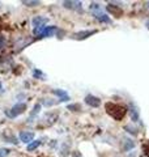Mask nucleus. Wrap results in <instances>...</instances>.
<instances>
[{
    "instance_id": "13",
    "label": "nucleus",
    "mask_w": 149,
    "mask_h": 157,
    "mask_svg": "<svg viewBox=\"0 0 149 157\" xmlns=\"http://www.w3.org/2000/svg\"><path fill=\"white\" fill-rule=\"evenodd\" d=\"M130 111H131V119L133 122H139V111L133 103H130Z\"/></svg>"
},
{
    "instance_id": "4",
    "label": "nucleus",
    "mask_w": 149,
    "mask_h": 157,
    "mask_svg": "<svg viewBox=\"0 0 149 157\" xmlns=\"http://www.w3.org/2000/svg\"><path fill=\"white\" fill-rule=\"evenodd\" d=\"M56 119H58V113H49L42 118V123H43L46 127H49V126L54 124L56 122Z\"/></svg>"
},
{
    "instance_id": "6",
    "label": "nucleus",
    "mask_w": 149,
    "mask_h": 157,
    "mask_svg": "<svg viewBox=\"0 0 149 157\" xmlns=\"http://www.w3.org/2000/svg\"><path fill=\"white\" fill-rule=\"evenodd\" d=\"M97 33V30H83V32H78V33H75L73 34V38L75 39H86L88 37H90V35H93Z\"/></svg>"
},
{
    "instance_id": "18",
    "label": "nucleus",
    "mask_w": 149,
    "mask_h": 157,
    "mask_svg": "<svg viewBox=\"0 0 149 157\" xmlns=\"http://www.w3.org/2000/svg\"><path fill=\"white\" fill-rule=\"evenodd\" d=\"M4 139H7L9 143H15V144H16V143H18V141H17V139H16V136L9 135V134H7V132L4 134Z\"/></svg>"
},
{
    "instance_id": "1",
    "label": "nucleus",
    "mask_w": 149,
    "mask_h": 157,
    "mask_svg": "<svg viewBox=\"0 0 149 157\" xmlns=\"http://www.w3.org/2000/svg\"><path fill=\"white\" fill-rule=\"evenodd\" d=\"M106 113L110 115L112 119L115 120H122L123 118L126 117L128 109L123 105H119V103H112V102H107L105 105Z\"/></svg>"
},
{
    "instance_id": "24",
    "label": "nucleus",
    "mask_w": 149,
    "mask_h": 157,
    "mask_svg": "<svg viewBox=\"0 0 149 157\" xmlns=\"http://www.w3.org/2000/svg\"><path fill=\"white\" fill-rule=\"evenodd\" d=\"M3 46H4V37H1V35H0V49H1Z\"/></svg>"
},
{
    "instance_id": "7",
    "label": "nucleus",
    "mask_w": 149,
    "mask_h": 157,
    "mask_svg": "<svg viewBox=\"0 0 149 157\" xmlns=\"http://www.w3.org/2000/svg\"><path fill=\"white\" fill-rule=\"evenodd\" d=\"M63 5L68 9H76V11H81L83 9V3L81 1H72V0H68V1H63Z\"/></svg>"
},
{
    "instance_id": "16",
    "label": "nucleus",
    "mask_w": 149,
    "mask_h": 157,
    "mask_svg": "<svg viewBox=\"0 0 149 157\" xmlns=\"http://www.w3.org/2000/svg\"><path fill=\"white\" fill-rule=\"evenodd\" d=\"M39 3L41 1H38V0H24V1H22V4L24 5H28V7H35V5H38Z\"/></svg>"
},
{
    "instance_id": "5",
    "label": "nucleus",
    "mask_w": 149,
    "mask_h": 157,
    "mask_svg": "<svg viewBox=\"0 0 149 157\" xmlns=\"http://www.w3.org/2000/svg\"><path fill=\"white\" fill-rule=\"evenodd\" d=\"M56 32H58V28L56 26H46L43 29V32L38 35V38L41 39V38H46V37H52Z\"/></svg>"
},
{
    "instance_id": "11",
    "label": "nucleus",
    "mask_w": 149,
    "mask_h": 157,
    "mask_svg": "<svg viewBox=\"0 0 149 157\" xmlns=\"http://www.w3.org/2000/svg\"><path fill=\"white\" fill-rule=\"evenodd\" d=\"M94 18L98 20L100 22H103V24H111V18L109 17L106 13H102V12H95L94 13Z\"/></svg>"
},
{
    "instance_id": "22",
    "label": "nucleus",
    "mask_w": 149,
    "mask_h": 157,
    "mask_svg": "<svg viewBox=\"0 0 149 157\" xmlns=\"http://www.w3.org/2000/svg\"><path fill=\"white\" fill-rule=\"evenodd\" d=\"M124 130H127L130 134H132V135H137V130H136V128H132L131 126H126Z\"/></svg>"
},
{
    "instance_id": "12",
    "label": "nucleus",
    "mask_w": 149,
    "mask_h": 157,
    "mask_svg": "<svg viewBox=\"0 0 149 157\" xmlns=\"http://www.w3.org/2000/svg\"><path fill=\"white\" fill-rule=\"evenodd\" d=\"M52 93L60 98V101H68L69 100V96L67 94L66 91H63V89H54V91H52Z\"/></svg>"
},
{
    "instance_id": "26",
    "label": "nucleus",
    "mask_w": 149,
    "mask_h": 157,
    "mask_svg": "<svg viewBox=\"0 0 149 157\" xmlns=\"http://www.w3.org/2000/svg\"><path fill=\"white\" fill-rule=\"evenodd\" d=\"M147 4H148V7H149V1H148V3H147Z\"/></svg>"
},
{
    "instance_id": "14",
    "label": "nucleus",
    "mask_w": 149,
    "mask_h": 157,
    "mask_svg": "<svg viewBox=\"0 0 149 157\" xmlns=\"http://www.w3.org/2000/svg\"><path fill=\"white\" fill-rule=\"evenodd\" d=\"M135 147V143H133V140H131V139H124L123 140V151H131L132 148Z\"/></svg>"
},
{
    "instance_id": "19",
    "label": "nucleus",
    "mask_w": 149,
    "mask_h": 157,
    "mask_svg": "<svg viewBox=\"0 0 149 157\" xmlns=\"http://www.w3.org/2000/svg\"><path fill=\"white\" fill-rule=\"evenodd\" d=\"M39 110H41V103H37V105L34 106V109H33V111H32V114H30V119H32L34 115H37V114L39 113Z\"/></svg>"
},
{
    "instance_id": "9",
    "label": "nucleus",
    "mask_w": 149,
    "mask_h": 157,
    "mask_svg": "<svg viewBox=\"0 0 149 157\" xmlns=\"http://www.w3.org/2000/svg\"><path fill=\"white\" fill-rule=\"evenodd\" d=\"M85 102L88 103L89 106H92V107H98V106L101 105L100 98L95 97V96H92V94H88V96L85 97Z\"/></svg>"
},
{
    "instance_id": "25",
    "label": "nucleus",
    "mask_w": 149,
    "mask_h": 157,
    "mask_svg": "<svg viewBox=\"0 0 149 157\" xmlns=\"http://www.w3.org/2000/svg\"><path fill=\"white\" fill-rule=\"evenodd\" d=\"M147 28H148V29H149V21L147 22Z\"/></svg>"
},
{
    "instance_id": "10",
    "label": "nucleus",
    "mask_w": 149,
    "mask_h": 157,
    "mask_svg": "<svg viewBox=\"0 0 149 157\" xmlns=\"http://www.w3.org/2000/svg\"><path fill=\"white\" fill-rule=\"evenodd\" d=\"M34 139V134L33 132H29V131H21L20 132V140L24 143H30L33 141Z\"/></svg>"
},
{
    "instance_id": "23",
    "label": "nucleus",
    "mask_w": 149,
    "mask_h": 157,
    "mask_svg": "<svg viewBox=\"0 0 149 157\" xmlns=\"http://www.w3.org/2000/svg\"><path fill=\"white\" fill-rule=\"evenodd\" d=\"M89 8H90V11H100L101 7H100V4H98V3H92Z\"/></svg>"
},
{
    "instance_id": "3",
    "label": "nucleus",
    "mask_w": 149,
    "mask_h": 157,
    "mask_svg": "<svg viewBox=\"0 0 149 157\" xmlns=\"http://www.w3.org/2000/svg\"><path fill=\"white\" fill-rule=\"evenodd\" d=\"M106 9H107L109 13H111L115 17H122L123 16V9L119 5H114V4H111V3H109V4L106 5Z\"/></svg>"
},
{
    "instance_id": "15",
    "label": "nucleus",
    "mask_w": 149,
    "mask_h": 157,
    "mask_svg": "<svg viewBox=\"0 0 149 157\" xmlns=\"http://www.w3.org/2000/svg\"><path fill=\"white\" fill-rule=\"evenodd\" d=\"M41 145V141L39 140H35V141H33V143H30L29 145H28V151L29 152H32V151H34V149H37V148Z\"/></svg>"
},
{
    "instance_id": "21",
    "label": "nucleus",
    "mask_w": 149,
    "mask_h": 157,
    "mask_svg": "<svg viewBox=\"0 0 149 157\" xmlns=\"http://www.w3.org/2000/svg\"><path fill=\"white\" fill-rule=\"evenodd\" d=\"M9 152L11 151L7 149V148H1V149H0V157H7L9 155Z\"/></svg>"
},
{
    "instance_id": "2",
    "label": "nucleus",
    "mask_w": 149,
    "mask_h": 157,
    "mask_svg": "<svg viewBox=\"0 0 149 157\" xmlns=\"http://www.w3.org/2000/svg\"><path fill=\"white\" fill-rule=\"evenodd\" d=\"M25 110H26V103L20 102V103H16L12 109H9V110L5 111V114H7L8 118H16V117L21 115Z\"/></svg>"
},
{
    "instance_id": "20",
    "label": "nucleus",
    "mask_w": 149,
    "mask_h": 157,
    "mask_svg": "<svg viewBox=\"0 0 149 157\" xmlns=\"http://www.w3.org/2000/svg\"><path fill=\"white\" fill-rule=\"evenodd\" d=\"M68 110H72V111H78V110H80V105H78V103H73V105H68Z\"/></svg>"
},
{
    "instance_id": "8",
    "label": "nucleus",
    "mask_w": 149,
    "mask_h": 157,
    "mask_svg": "<svg viewBox=\"0 0 149 157\" xmlns=\"http://www.w3.org/2000/svg\"><path fill=\"white\" fill-rule=\"evenodd\" d=\"M47 22H49V18H47V17H42V16H35V17L33 18L32 24H33V26H34V29H35V28L44 26V25H46Z\"/></svg>"
},
{
    "instance_id": "17",
    "label": "nucleus",
    "mask_w": 149,
    "mask_h": 157,
    "mask_svg": "<svg viewBox=\"0 0 149 157\" xmlns=\"http://www.w3.org/2000/svg\"><path fill=\"white\" fill-rule=\"evenodd\" d=\"M33 76H34L35 78H39V80H43L44 74L42 71H39V69H34V71H33Z\"/></svg>"
}]
</instances>
